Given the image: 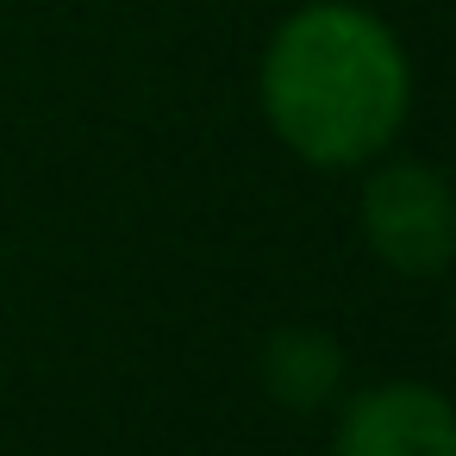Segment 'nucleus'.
<instances>
[{"label": "nucleus", "mask_w": 456, "mask_h": 456, "mask_svg": "<svg viewBox=\"0 0 456 456\" xmlns=\"http://www.w3.org/2000/svg\"><path fill=\"white\" fill-rule=\"evenodd\" d=\"M362 238L369 250L412 281H431L456 256V194L444 169L419 157H394L362 182Z\"/></svg>", "instance_id": "f03ea898"}, {"label": "nucleus", "mask_w": 456, "mask_h": 456, "mask_svg": "<svg viewBox=\"0 0 456 456\" xmlns=\"http://www.w3.org/2000/svg\"><path fill=\"white\" fill-rule=\"evenodd\" d=\"M331 456H456V412L431 381H375L344 400Z\"/></svg>", "instance_id": "7ed1b4c3"}, {"label": "nucleus", "mask_w": 456, "mask_h": 456, "mask_svg": "<svg viewBox=\"0 0 456 456\" xmlns=\"http://www.w3.org/2000/svg\"><path fill=\"white\" fill-rule=\"evenodd\" d=\"M256 107L306 169H362L412 113L406 45L356 0H306L263 45Z\"/></svg>", "instance_id": "f257e3e1"}, {"label": "nucleus", "mask_w": 456, "mask_h": 456, "mask_svg": "<svg viewBox=\"0 0 456 456\" xmlns=\"http://www.w3.org/2000/svg\"><path fill=\"white\" fill-rule=\"evenodd\" d=\"M256 381L269 387L275 406L288 412H319L338 381H344V350L331 331L319 325H281L263 338V356H256Z\"/></svg>", "instance_id": "20e7f679"}]
</instances>
